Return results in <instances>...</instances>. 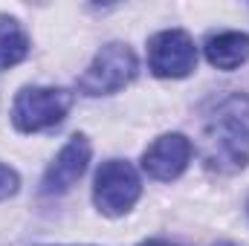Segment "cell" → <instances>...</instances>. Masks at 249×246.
<instances>
[{
    "label": "cell",
    "mask_w": 249,
    "mask_h": 246,
    "mask_svg": "<svg viewBox=\"0 0 249 246\" xmlns=\"http://www.w3.org/2000/svg\"><path fill=\"white\" fill-rule=\"evenodd\" d=\"M217 246H232V244H217Z\"/></svg>",
    "instance_id": "obj_12"
},
{
    "label": "cell",
    "mask_w": 249,
    "mask_h": 246,
    "mask_svg": "<svg viewBox=\"0 0 249 246\" xmlns=\"http://www.w3.org/2000/svg\"><path fill=\"white\" fill-rule=\"evenodd\" d=\"M200 159L214 174H238L249 165V99L241 93L214 102L200 130Z\"/></svg>",
    "instance_id": "obj_1"
},
{
    "label": "cell",
    "mask_w": 249,
    "mask_h": 246,
    "mask_svg": "<svg viewBox=\"0 0 249 246\" xmlns=\"http://www.w3.org/2000/svg\"><path fill=\"white\" fill-rule=\"evenodd\" d=\"M191 154H194V145H191L188 136H183V133H162L160 139H154L145 148L142 171L148 177H154V180L171 183L188 168Z\"/></svg>",
    "instance_id": "obj_6"
},
{
    "label": "cell",
    "mask_w": 249,
    "mask_h": 246,
    "mask_svg": "<svg viewBox=\"0 0 249 246\" xmlns=\"http://www.w3.org/2000/svg\"><path fill=\"white\" fill-rule=\"evenodd\" d=\"M206 61L217 70H238L249 61V35L247 32H214L206 38Z\"/></svg>",
    "instance_id": "obj_8"
},
{
    "label": "cell",
    "mask_w": 249,
    "mask_h": 246,
    "mask_svg": "<svg viewBox=\"0 0 249 246\" xmlns=\"http://www.w3.org/2000/svg\"><path fill=\"white\" fill-rule=\"evenodd\" d=\"M87 162H90V142H87V136H81V133L70 136V142L58 151V157L50 162V168H47V174L41 180V194L53 197V194L70 191L81 180V174L87 171Z\"/></svg>",
    "instance_id": "obj_7"
},
{
    "label": "cell",
    "mask_w": 249,
    "mask_h": 246,
    "mask_svg": "<svg viewBox=\"0 0 249 246\" xmlns=\"http://www.w3.org/2000/svg\"><path fill=\"white\" fill-rule=\"evenodd\" d=\"M139 246H177V244H171V241H160V238H151V241H142Z\"/></svg>",
    "instance_id": "obj_11"
},
{
    "label": "cell",
    "mask_w": 249,
    "mask_h": 246,
    "mask_svg": "<svg viewBox=\"0 0 249 246\" xmlns=\"http://www.w3.org/2000/svg\"><path fill=\"white\" fill-rule=\"evenodd\" d=\"M139 194H142V183L130 162L124 159L102 162V168L96 171V183H93V203L102 214L122 217L136 206Z\"/></svg>",
    "instance_id": "obj_4"
},
{
    "label": "cell",
    "mask_w": 249,
    "mask_h": 246,
    "mask_svg": "<svg viewBox=\"0 0 249 246\" xmlns=\"http://www.w3.org/2000/svg\"><path fill=\"white\" fill-rule=\"evenodd\" d=\"M18 185H20V177H18V171L0 162V200L12 197V194L18 191Z\"/></svg>",
    "instance_id": "obj_10"
},
{
    "label": "cell",
    "mask_w": 249,
    "mask_h": 246,
    "mask_svg": "<svg viewBox=\"0 0 249 246\" xmlns=\"http://www.w3.org/2000/svg\"><path fill=\"white\" fill-rule=\"evenodd\" d=\"M136 75V55L127 44H105L93 64L78 75V90L84 96H107L127 87Z\"/></svg>",
    "instance_id": "obj_3"
},
{
    "label": "cell",
    "mask_w": 249,
    "mask_h": 246,
    "mask_svg": "<svg viewBox=\"0 0 249 246\" xmlns=\"http://www.w3.org/2000/svg\"><path fill=\"white\" fill-rule=\"evenodd\" d=\"M29 53V38L20 23L9 15H0V70L20 64Z\"/></svg>",
    "instance_id": "obj_9"
},
{
    "label": "cell",
    "mask_w": 249,
    "mask_h": 246,
    "mask_svg": "<svg viewBox=\"0 0 249 246\" xmlns=\"http://www.w3.org/2000/svg\"><path fill=\"white\" fill-rule=\"evenodd\" d=\"M247 214H249V200H247Z\"/></svg>",
    "instance_id": "obj_13"
},
{
    "label": "cell",
    "mask_w": 249,
    "mask_h": 246,
    "mask_svg": "<svg viewBox=\"0 0 249 246\" xmlns=\"http://www.w3.org/2000/svg\"><path fill=\"white\" fill-rule=\"evenodd\" d=\"M148 67L157 78H186L197 67V47L183 29L157 32L148 41Z\"/></svg>",
    "instance_id": "obj_5"
},
{
    "label": "cell",
    "mask_w": 249,
    "mask_h": 246,
    "mask_svg": "<svg viewBox=\"0 0 249 246\" xmlns=\"http://www.w3.org/2000/svg\"><path fill=\"white\" fill-rule=\"evenodd\" d=\"M72 93L61 87H23L12 102V122L20 133H38L67 119Z\"/></svg>",
    "instance_id": "obj_2"
}]
</instances>
